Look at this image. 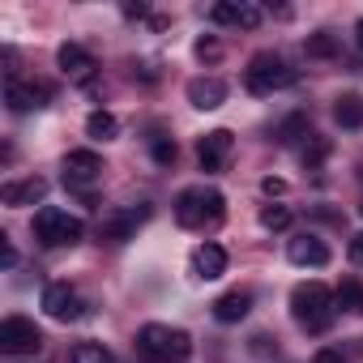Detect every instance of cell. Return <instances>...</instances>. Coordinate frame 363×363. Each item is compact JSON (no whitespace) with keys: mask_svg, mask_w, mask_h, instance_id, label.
I'll return each mask as SVG.
<instances>
[{"mask_svg":"<svg viewBox=\"0 0 363 363\" xmlns=\"http://www.w3.org/2000/svg\"><path fill=\"white\" fill-rule=\"evenodd\" d=\"M291 316H295L299 329L325 333L333 325V316H337V299H333V291L325 282H299L291 291Z\"/></svg>","mask_w":363,"mask_h":363,"instance_id":"1","label":"cell"},{"mask_svg":"<svg viewBox=\"0 0 363 363\" xmlns=\"http://www.w3.org/2000/svg\"><path fill=\"white\" fill-rule=\"evenodd\" d=\"M223 214H227V197H223L218 189L193 184V189H184V193L175 197V223L189 227V231L214 227V223H223Z\"/></svg>","mask_w":363,"mask_h":363,"instance_id":"2","label":"cell"},{"mask_svg":"<svg viewBox=\"0 0 363 363\" xmlns=\"http://www.w3.org/2000/svg\"><path fill=\"white\" fill-rule=\"evenodd\" d=\"M137 350L150 363H184L193 354V337L171 325H141L137 329Z\"/></svg>","mask_w":363,"mask_h":363,"instance_id":"3","label":"cell"},{"mask_svg":"<svg viewBox=\"0 0 363 363\" xmlns=\"http://www.w3.org/2000/svg\"><path fill=\"white\" fill-rule=\"evenodd\" d=\"M299 82V73L282 60V56H274V52H257L252 60H248V69H244V86L252 90V94H274V90H286V86H295Z\"/></svg>","mask_w":363,"mask_h":363,"instance_id":"4","label":"cell"},{"mask_svg":"<svg viewBox=\"0 0 363 363\" xmlns=\"http://www.w3.org/2000/svg\"><path fill=\"white\" fill-rule=\"evenodd\" d=\"M82 235H86V223L56 206H43L35 214V240L43 248H73V244H82Z\"/></svg>","mask_w":363,"mask_h":363,"instance_id":"5","label":"cell"},{"mask_svg":"<svg viewBox=\"0 0 363 363\" xmlns=\"http://www.w3.org/2000/svg\"><path fill=\"white\" fill-rule=\"evenodd\" d=\"M0 350L5 354H39L43 350V333L26 316H5L0 320Z\"/></svg>","mask_w":363,"mask_h":363,"instance_id":"6","label":"cell"},{"mask_svg":"<svg viewBox=\"0 0 363 363\" xmlns=\"http://www.w3.org/2000/svg\"><path fill=\"white\" fill-rule=\"evenodd\" d=\"M145 218H150V206L111 210V214H103V223H99V240H107V244H124V240H133V231H137Z\"/></svg>","mask_w":363,"mask_h":363,"instance_id":"7","label":"cell"},{"mask_svg":"<svg viewBox=\"0 0 363 363\" xmlns=\"http://www.w3.org/2000/svg\"><path fill=\"white\" fill-rule=\"evenodd\" d=\"M43 312H48L52 320L69 325V320H82V316H86V303H82V295H77L69 282H52V286L43 291Z\"/></svg>","mask_w":363,"mask_h":363,"instance_id":"8","label":"cell"},{"mask_svg":"<svg viewBox=\"0 0 363 363\" xmlns=\"http://www.w3.org/2000/svg\"><path fill=\"white\" fill-rule=\"evenodd\" d=\"M56 65H60V73L69 77V82H77V86H86V82H94V73H99V60L82 48V43H60V52H56Z\"/></svg>","mask_w":363,"mask_h":363,"instance_id":"9","label":"cell"},{"mask_svg":"<svg viewBox=\"0 0 363 363\" xmlns=\"http://www.w3.org/2000/svg\"><path fill=\"white\" fill-rule=\"evenodd\" d=\"M103 175V158L94 150H69L65 154V184L69 189H82V184H94Z\"/></svg>","mask_w":363,"mask_h":363,"instance_id":"10","label":"cell"},{"mask_svg":"<svg viewBox=\"0 0 363 363\" xmlns=\"http://www.w3.org/2000/svg\"><path fill=\"white\" fill-rule=\"evenodd\" d=\"M5 103H9V111H18V116L39 111V107L48 103V86L22 82V77H5Z\"/></svg>","mask_w":363,"mask_h":363,"instance_id":"11","label":"cell"},{"mask_svg":"<svg viewBox=\"0 0 363 363\" xmlns=\"http://www.w3.org/2000/svg\"><path fill=\"white\" fill-rule=\"evenodd\" d=\"M231 150H235V137L227 133V128H214V133H206L201 141H197V158H201V171H223L227 167V158H231Z\"/></svg>","mask_w":363,"mask_h":363,"instance_id":"12","label":"cell"},{"mask_svg":"<svg viewBox=\"0 0 363 363\" xmlns=\"http://www.w3.org/2000/svg\"><path fill=\"white\" fill-rule=\"evenodd\" d=\"M210 22H218V26H240V30H257V26H261V9L248 5V0H223V5L210 9Z\"/></svg>","mask_w":363,"mask_h":363,"instance_id":"13","label":"cell"},{"mask_svg":"<svg viewBox=\"0 0 363 363\" xmlns=\"http://www.w3.org/2000/svg\"><path fill=\"white\" fill-rule=\"evenodd\" d=\"M286 257H291V265H299V269H320V265H329V248H325V240H316V235H295V240L286 244Z\"/></svg>","mask_w":363,"mask_h":363,"instance_id":"14","label":"cell"},{"mask_svg":"<svg viewBox=\"0 0 363 363\" xmlns=\"http://www.w3.org/2000/svg\"><path fill=\"white\" fill-rule=\"evenodd\" d=\"M189 103H193L197 111L223 107V103H227V82H223V77H193V82H189Z\"/></svg>","mask_w":363,"mask_h":363,"instance_id":"15","label":"cell"},{"mask_svg":"<svg viewBox=\"0 0 363 363\" xmlns=\"http://www.w3.org/2000/svg\"><path fill=\"white\" fill-rule=\"evenodd\" d=\"M48 197V179H39V175H30V179H9L5 189H0V201L5 206H35V201H43Z\"/></svg>","mask_w":363,"mask_h":363,"instance_id":"16","label":"cell"},{"mask_svg":"<svg viewBox=\"0 0 363 363\" xmlns=\"http://www.w3.org/2000/svg\"><path fill=\"white\" fill-rule=\"evenodd\" d=\"M193 269H197V278H206V282H214V278H223L227 274V248L223 244H197L193 248Z\"/></svg>","mask_w":363,"mask_h":363,"instance_id":"17","label":"cell"},{"mask_svg":"<svg viewBox=\"0 0 363 363\" xmlns=\"http://www.w3.org/2000/svg\"><path fill=\"white\" fill-rule=\"evenodd\" d=\"M252 312V291H227L214 299V320L218 325H240Z\"/></svg>","mask_w":363,"mask_h":363,"instance_id":"18","label":"cell"},{"mask_svg":"<svg viewBox=\"0 0 363 363\" xmlns=\"http://www.w3.org/2000/svg\"><path fill=\"white\" fill-rule=\"evenodd\" d=\"M333 120L342 128H363V94H342L333 103Z\"/></svg>","mask_w":363,"mask_h":363,"instance_id":"19","label":"cell"},{"mask_svg":"<svg viewBox=\"0 0 363 363\" xmlns=\"http://www.w3.org/2000/svg\"><path fill=\"white\" fill-rule=\"evenodd\" d=\"M303 137H312V120H308V111H291V116L278 124V141H282V145H295V141H303Z\"/></svg>","mask_w":363,"mask_h":363,"instance_id":"20","label":"cell"},{"mask_svg":"<svg viewBox=\"0 0 363 363\" xmlns=\"http://www.w3.org/2000/svg\"><path fill=\"white\" fill-rule=\"evenodd\" d=\"M333 299H337V308H342V312H350V316H363V282L346 278V282L333 291Z\"/></svg>","mask_w":363,"mask_h":363,"instance_id":"21","label":"cell"},{"mask_svg":"<svg viewBox=\"0 0 363 363\" xmlns=\"http://www.w3.org/2000/svg\"><path fill=\"white\" fill-rule=\"evenodd\" d=\"M116 133H120V120H116L111 111H94V116L86 120V137H90V141H111Z\"/></svg>","mask_w":363,"mask_h":363,"instance_id":"22","label":"cell"},{"mask_svg":"<svg viewBox=\"0 0 363 363\" xmlns=\"http://www.w3.org/2000/svg\"><path fill=\"white\" fill-rule=\"evenodd\" d=\"M69 363H116V359H111V350L103 342H77L69 350Z\"/></svg>","mask_w":363,"mask_h":363,"instance_id":"23","label":"cell"},{"mask_svg":"<svg viewBox=\"0 0 363 363\" xmlns=\"http://www.w3.org/2000/svg\"><path fill=\"white\" fill-rule=\"evenodd\" d=\"M303 52H308V56H316V60H333V56H337V39H333L329 30H316V35H308Z\"/></svg>","mask_w":363,"mask_h":363,"instance_id":"24","label":"cell"},{"mask_svg":"<svg viewBox=\"0 0 363 363\" xmlns=\"http://www.w3.org/2000/svg\"><path fill=\"white\" fill-rule=\"evenodd\" d=\"M329 150H333V141H329V137H308V145H303V167H308V171H316V167L329 158Z\"/></svg>","mask_w":363,"mask_h":363,"instance_id":"25","label":"cell"},{"mask_svg":"<svg viewBox=\"0 0 363 363\" xmlns=\"http://www.w3.org/2000/svg\"><path fill=\"white\" fill-rule=\"evenodd\" d=\"M261 227L265 231H286L291 227V210L286 206H265L261 210Z\"/></svg>","mask_w":363,"mask_h":363,"instance_id":"26","label":"cell"},{"mask_svg":"<svg viewBox=\"0 0 363 363\" xmlns=\"http://www.w3.org/2000/svg\"><path fill=\"white\" fill-rule=\"evenodd\" d=\"M150 154H154V162H158V167H171L179 150H175V141H171V137H154V141H150Z\"/></svg>","mask_w":363,"mask_h":363,"instance_id":"27","label":"cell"},{"mask_svg":"<svg viewBox=\"0 0 363 363\" xmlns=\"http://www.w3.org/2000/svg\"><path fill=\"white\" fill-rule=\"evenodd\" d=\"M193 52H197V60H218V56H223V43H218V39H197Z\"/></svg>","mask_w":363,"mask_h":363,"instance_id":"28","label":"cell"},{"mask_svg":"<svg viewBox=\"0 0 363 363\" xmlns=\"http://www.w3.org/2000/svg\"><path fill=\"white\" fill-rule=\"evenodd\" d=\"M261 193H265V197H278V193H286V179H278V175H265V179H261Z\"/></svg>","mask_w":363,"mask_h":363,"instance_id":"29","label":"cell"},{"mask_svg":"<svg viewBox=\"0 0 363 363\" xmlns=\"http://www.w3.org/2000/svg\"><path fill=\"white\" fill-rule=\"evenodd\" d=\"M0 252H5V269H13V265H18V248L9 244V235H0Z\"/></svg>","mask_w":363,"mask_h":363,"instance_id":"30","label":"cell"},{"mask_svg":"<svg viewBox=\"0 0 363 363\" xmlns=\"http://www.w3.org/2000/svg\"><path fill=\"white\" fill-rule=\"evenodd\" d=\"M312 363H346V359H342V350L325 346V350H316V359H312Z\"/></svg>","mask_w":363,"mask_h":363,"instance_id":"31","label":"cell"},{"mask_svg":"<svg viewBox=\"0 0 363 363\" xmlns=\"http://www.w3.org/2000/svg\"><path fill=\"white\" fill-rule=\"evenodd\" d=\"M350 261H354V265H363V235H354V240H350Z\"/></svg>","mask_w":363,"mask_h":363,"instance_id":"32","label":"cell"},{"mask_svg":"<svg viewBox=\"0 0 363 363\" xmlns=\"http://www.w3.org/2000/svg\"><path fill=\"white\" fill-rule=\"evenodd\" d=\"M145 13H150L145 5H124V18H145Z\"/></svg>","mask_w":363,"mask_h":363,"instance_id":"33","label":"cell"},{"mask_svg":"<svg viewBox=\"0 0 363 363\" xmlns=\"http://www.w3.org/2000/svg\"><path fill=\"white\" fill-rule=\"evenodd\" d=\"M354 43H359V52H363V18L354 22Z\"/></svg>","mask_w":363,"mask_h":363,"instance_id":"34","label":"cell"},{"mask_svg":"<svg viewBox=\"0 0 363 363\" xmlns=\"http://www.w3.org/2000/svg\"><path fill=\"white\" fill-rule=\"evenodd\" d=\"M359 214H363V201H359Z\"/></svg>","mask_w":363,"mask_h":363,"instance_id":"35","label":"cell"},{"mask_svg":"<svg viewBox=\"0 0 363 363\" xmlns=\"http://www.w3.org/2000/svg\"><path fill=\"white\" fill-rule=\"evenodd\" d=\"M359 179H363V171H359Z\"/></svg>","mask_w":363,"mask_h":363,"instance_id":"36","label":"cell"}]
</instances>
